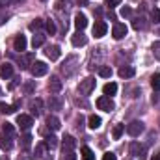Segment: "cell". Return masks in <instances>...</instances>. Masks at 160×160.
I'll return each instance as SVG.
<instances>
[{"label":"cell","instance_id":"ab89813d","mask_svg":"<svg viewBox=\"0 0 160 160\" xmlns=\"http://www.w3.org/2000/svg\"><path fill=\"white\" fill-rule=\"evenodd\" d=\"M130 13H132V9H130L128 6H123V8H121V11H119V15H121V17H128Z\"/></svg>","mask_w":160,"mask_h":160},{"label":"cell","instance_id":"3957f363","mask_svg":"<svg viewBox=\"0 0 160 160\" xmlns=\"http://www.w3.org/2000/svg\"><path fill=\"white\" fill-rule=\"evenodd\" d=\"M93 89H95V78L93 77H88V78H84L78 84V91L82 95H89Z\"/></svg>","mask_w":160,"mask_h":160},{"label":"cell","instance_id":"7a4b0ae2","mask_svg":"<svg viewBox=\"0 0 160 160\" xmlns=\"http://www.w3.org/2000/svg\"><path fill=\"white\" fill-rule=\"evenodd\" d=\"M97 108L102 110V112H112V110L116 108V104H114V101H112L108 95H102V97L97 99Z\"/></svg>","mask_w":160,"mask_h":160},{"label":"cell","instance_id":"4316f807","mask_svg":"<svg viewBox=\"0 0 160 160\" xmlns=\"http://www.w3.org/2000/svg\"><path fill=\"white\" fill-rule=\"evenodd\" d=\"M41 45H45V36H43V34H36V36L32 38V47H34V48H39Z\"/></svg>","mask_w":160,"mask_h":160},{"label":"cell","instance_id":"9c48e42d","mask_svg":"<svg viewBox=\"0 0 160 160\" xmlns=\"http://www.w3.org/2000/svg\"><path fill=\"white\" fill-rule=\"evenodd\" d=\"M62 88H63V84H62V80L58 78V77H50V82H48V91L54 95V93H60L62 91Z\"/></svg>","mask_w":160,"mask_h":160},{"label":"cell","instance_id":"f6af8a7d","mask_svg":"<svg viewBox=\"0 0 160 160\" xmlns=\"http://www.w3.org/2000/svg\"><path fill=\"white\" fill-rule=\"evenodd\" d=\"M151 160H160V153H157V155H153V158Z\"/></svg>","mask_w":160,"mask_h":160},{"label":"cell","instance_id":"ba28073f","mask_svg":"<svg viewBox=\"0 0 160 160\" xmlns=\"http://www.w3.org/2000/svg\"><path fill=\"white\" fill-rule=\"evenodd\" d=\"M106 32H108V24L104 21H97L93 24V36L95 38H102V36H106Z\"/></svg>","mask_w":160,"mask_h":160},{"label":"cell","instance_id":"60d3db41","mask_svg":"<svg viewBox=\"0 0 160 160\" xmlns=\"http://www.w3.org/2000/svg\"><path fill=\"white\" fill-rule=\"evenodd\" d=\"M63 160H78V158H77V155L73 151H65L63 153Z\"/></svg>","mask_w":160,"mask_h":160},{"label":"cell","instance_id":"7dc6e473","mask_svg":"<svg viewBox=\"0 0 160 160\" xmlns=\"http://www.w3.org/2000/svg\"><path fill=\"white\" fill-rule=\"evenodd\" d=\"M6 2H9V0H0V6H6Z\"/></svg>","mask_w":160,"mask_h":160},{"label":"cell","instance_id":"52a82bcc","mask_svg":"<svg viewBox=\"0 0 160 160\" xmlns=\"http://www.w3.org/2000/svg\"><path fill=\"white\" fill-rule=\"evenodd\" d=\"M127 32H128V28H127L123 22H116L114 28H112V36H114V39H123V38L127 36Z\"/></svg>","mask_w":160,"mask_h":160},{"label":"cell","instance_id":"f546056e","mask_svg":"<svg viewBox=\"0 0 160 160\" xmlns=\"http://www.w3.org/2000/svg\"><path fill=\"white\" fill-rule=\"evenodd\" d=\"M143 21H145L143 17L134 19V21H132V28H134V30H142V28H145V22H143Z\"/></svg>","mask_w":160,"mask_h":160},{"label":"cell","instance_id":"7402d4cb","mask_svg":"<svg viewBox=\"0 0 160 160\" xmlns=\"http://www.w3.org/2000/svg\"><path fill=\"white\" fill-rule=\"evenodd\" d=\"M45 145H47V149H54V147L58 145V138H56L54 134H48V136L45 138Z\"/></svg>","mask_w":160,"mask_h":160},{"label":"cell","instance_id":"277c9868","mask_svg":"<svg viewBox=\"0 0 160 160\" xmlns=\"http://www.w3.org/2000/svg\"><path fill=\"white\" fill-rule=\"evenodd\" d=\"M143 128H145V127H143V123H142V121H132V123H128V125H127V132H128L132 138L140 136V134L143 132Z\"/></svg>","mask_w":160,"mask_h":160},{"label":"cell","instance_id":"5bb4252c","mask_svg":"<svg viewBox=\"0 0 160 160\" xmlns=\"http://www.w3.org/2000/svg\"><path fill=\"white\" fill-rule=\"evenodd\" d=\"M118 75H119L121 78H132V77L136 75V71H134V67H130V65H123L119 71H118Z\"/></svg>","mask_w":160,"mask_h":160},{"label":"cell","instance_id":"2e32d148","mask_svg":"<svg viewBox=\"0 0 160 160\" xmlns=\"http://www.w3.org/2000/svg\"><path fill=\"white\" fill-rule=\"evenodd\" d=\"M13 75V65L11 63H2L0 65V77L2 78H9Z\"/></svg>","mask_w":160,"mask_h":160},{"label":"cell","instance_id":"603a6c76","mask_svg":"<svg viewBox=\"0 0 160 160\" xmlns=\"http://www.w3.org/2000/svg\"><path fill=\"white\" fill-rule=\"evenodd\" d=\"M128 151H130V155L140 157V155H142V151H143V147H142L138 142H132V143H130V147H128Z\"/></svg>","mask_w":160,"mask_h":160},{"label":"cell","instance_id":"1f68e13d","mask_svg":"<svg viewBox=\"0 0 160 160\" xmlns=\"http://www.w3.org/2000/svg\"><path fill=\"white\" fill-rule=\"evenodd\" d=\"M45 28H47V34H50V36L56 34V24H54V21H47V22H45Z\"/></svg>","mask_w":160,"mask_h":160},{"label":"cell","instance_id":"8fae6325","mask_svg":"<svg viewBox=\"0 0 160 160\" xmlns=\"http://www.w3.org/2000/svg\"><path fill=\"white\" fill-rule=\"evenodd\" d=\"M71 43H73L75 47H84V45L88 43V36H84V34L78 30L77 34H73V36H71Z\"/></svg>","mask_w":160,"mask_h":160},{"label":"cell","instance_id":"44dd1931","mask_svg":"<svg viewBox=\"0 0 160 160\" xmlns=\"http://www.w3.org/2000/svg\"><path fill=\"white\" fill-rule=\"evenodd\" d=\"M104 95H108V97H112V95H116L118 93V84H114V82H110V84H106L104 86Z\"/></svg>","mask_w":160,"mask_h":160},{"label":"cell","instance_id":"7c38bea8","mask_svg":"<svg viewBox=\"0 0 160 160\" xmlns=\"http://www.w3.org/2000/svg\"><path fill=\"white\" fill-rule=\"evenodd\" d=\"M26 45H28V41L24 36H17L15 39H13V48L17 50V52H22V50H26Z\"/></svg>","mask_w":160,"mask_h":160},{"label":"cell","instance_id":"f1b7e54d","mask_svg":"<svg viewBox=\"0 0 160 160\" xmlns=\"http://www.w3.org/2000/svg\"><path fill=\"white\" fill-rule=\"evenodd\" d=\"M123 130H125V125H116L114 130H112V138L114 140H119L121 136H123Z\"/></svg>","mask_w":160,"mask_h":160},{"label":"cell","instance_id":"b9f144b4","mask_svg":"<svg viewBox=\"0 0 160 160\" xmlns=\"http://www.w3.org/2000/svg\"><path fill=\"white\" fill-rule=\"evenodd\" d=\"M121 4V0H106V6L112 9V8H116V6H119Z\"/></svg>","mask_w":160,"mask_h":160},{"label":"cell","instance_id":"30bf717a","mask_svg":"<svg viewBox=\"0 0 160 160\" xmlns=\"http://www.w3.org/2000/svg\"><path fill=\"white\" fill-rule=\"evenodd\" d=\"M45 54H47V58H50V60L54 62V60H58V58H60L62 50H60V47H58V45H48V47H47V50H45Z\"/></svg>","mask_w":160,"mask_h":160},{"label":"cell","instance_id":"e0dca14e","mask_svg":"<svg viewBox=\"0 0 160 160\" xmlns=\"http://www.w3.org/2000/svg\"><path fill=\"white\" fill-rule=\"evenodd\" d=\"M0 147H2L4 151H9V149L13 147V142H11V138H9L8 134H0Z\"/></svg>","mask_w":160,"mask_h":160},{"label":"cell","instance_id":"c3c4849f","mask_svg":"<svg viewBox=\"0 0 160 160\" xmlns=\"http://www.w3.org/2000/svg\"><path fill=\"white\" fill-rule=\"evenodd\" d=\"M0 160H9V158H8V155H4V157H2Z\"/></svg>","mask_w":160,"mask_h":160},{"label":"cell","instance_id":"74e56055","mask_svg":"<svg viewBox=\"0 0 160 160\" xmlns=\"http://www.w3.org/2000/svg\"><path fill=\"white\" fill-rule=\"evenodd\" d=\"M151 50H153V54H155V58L160 60V41H155L153 43V47H151Z\"/></svg>","mask_w":160,"mask_h":160},{"label":"cell","instance_id":"cb8c5ba5","mask_svg":"<svg viewBox=\"0 0 160 160\" xmlns=\"http://www.w3.org/2000/svg\"><path fill=\"white\" fill-rule=\"evenodd\" d=\"M17 108H19V102L13 104V106H9V104H6V102H0V112H2V114H13Z\"/></svg>","mask_w":160,"mask_h":160},{"label":"cell","instance_id":"4fadbf2b","mask_svg":"<svg viewBox=\"0 0 160 160\" xmlns=\"http://www.w3.org/2000/svg\"><path fill=\"white\" fill-rule=\"evenodd\" d=\"M75 26L78 28L80 32L88 26V17H86L84 13H77V15H75Z\"/></svg>","mask_w":160,"mask_h":160},{"label":"cell","instance_id":"d590c367","mask_svg":"<svg viewBox=\"0 0 160 160\" xmlns=\"http://www.w3.org/2000/svg\"><path fill=\"white\" fill-rule=\"evenodd\" d=\"M22 89H24V93H32V91L36 89V82H34V80H28V82L22 86Z\"/></svg>","mask_w":160,"mask_h":160},{"label":"cell","instance_id":"83f0119b","mask_svg":"<svg viewBox=\"0 0 160 160\" xmlns=\"http://www.w3.org/2000/svg\"><path fill=\"white\" fill-rule=\"evenodd\" d=\"M99 77H102V78H110V77H112V69H110L108 65H101V67H99Z\"/></svg>","mask_w":160,"mask_h":160},{"label":"cell","instance_id":"836d02e7","mask_svg":"<svg viewBox=\"0 0 160 160\" xmlns=\"http://www.w3.org/2000/svg\"><path fill=\"white\" fill-rule=\"evenodd\" d=\"M22 142H21V145H22V149H28L30 145H32V136L30 134H24L22 138H21Z\"/></svg>","mask_w":160,"mask_h":160},{"label":"cell","instance_id":"8992f818","mask_svg":"<svg viewBox=\"0 0 160 160\" xmlns=\"http://www.w3.org/2000/svg\"><path fill=\"white\" fill-rule=\"evenodd\" d=\"M17 125L22 128V130H30L32 128V125H34V119H32V116H26V114H19L17 116Z\"/></svg>","mask_w":160,"mask_h":160},{"label":"cell","instance_id":"f35d334b","mask_svg":"<svg viewBox=\"0 0 160 160\" xmlns=\"http://www.w3.org/2000/svg\"><path fill=\"white\" fill-rule=\"evenodd\" d=\"M151 19H153L157 24H160V9H158V8H155V9L151 11Z\"/></svg>","mask_w":160,"mask_h":160},{"label":"cell","instance_id":"d6a6232c","mask_svg":"<svg viewBox=\"0 0 160 160\" xmlns=\"http://www.w3.org/2000/svg\"><path fill=\"white\" fill-rule=\"evenodd\" d=\"M2 132H4V134H8V136H11V134L15 132V128H13V125H11V123H8V121H6V123L2 125Z\"/></svg>","mask_w":160,"mask_h":160},{"label":"cell","instance_id":"9a60e30c","mask_svg":"<svg viewBox=\"0 0 160 160\" xmlns=\"http://www.w3.org/2000/svg\"><path fill=\"white\" fill-rule=\"evenodd\" d=\"M62 145H63V153H65V151H73V149H75V145H77V140H75L73 136H65Z\"/></svg>","mask_w":160,"mask_h":160},{"label":"cell","instance_id":"d6986e66","mask_svg":"<svg viewBox=\"0 0 160 160\" xmlns=\"http://www.w3.org/2000/svg\"><path fill=\"white\" fill-rule=\"evenodd\" d=\"M48 108H50V110H62V99L56 97V95H50V99H48Z\"/></svg>","mask_w":160,"mask_h":160},{"label":"cell","instance_id":"7bdbcfd3","mask_svg":"<svg viewBox=\"0 0 160 160\" xmlns=\"http://www.w3.org/2000/svg\"><path fill=\"white\" fill-rule=\"evenodd\" d=\"M102 160H118V157H116L114 153H104V155H102Z\"/></svg>","mask_w":160,"mask_h":160},{"label":"cell","instance_id":"e575fe53","mask_svg":"<svg viewBox=\"0 0 160 160\" xmlns=\"http://www.w3.org/2000/svg\"><path fill=\"white\" fill-rule=\"evenodd\" d=\"M43 24H45V21H43V19H36V21H32V22H30V26H28V28H30V30H39Z\"/></svg>","mask_w":160,"mask_h":160},{"label":"cell","instance_id":"ee69618b","mask_svg":"<svg viewBox=\"0 0 160 160\" xmlns=\"http://www.w3.org/2000/svg\"><path fill=\"white\" fill-rule=\"evenodd\" d=\"M24 60H26V63H30V62L34 60V54H26V58H24Z\"/></svg>","mask_w":160,"mask_h":160},{"label":"cell","instance_id":"5b68a950","mask_svg":"<svg viewBox=\"0 0 160 160\" xmlns=\"http://www.w3.org/2000/svg\"><path fill=\"white\" fill-rule=\"evenodd\" d=\"M30 71H32L34 77H45V75L48 73V65H47L45 62H34Z\"/></svg>","mask_w":160,"mask_h":160},{"label":"cell","instance_id":"bcb514c9","mask_svg":"<svg viewBox=\"0 0 160 160\" xmlns=\"http://www.w3.org/2000/svg\"><path fill=\"white\" fill-rule=\"evenodd\" d=\"M78 4H82V6H86V4H88V0H78Z\"/></svg>","mask_w":160,"mask_h":160},{"label":"cell","instance_id":"484cf974","mask_svg":"<svg viewBox=\"0 0 160 160\" xmlns=\"http://www.w3.org/2000/svg\"><path fill=\"white\" fill-rule=\"evenodd\" d=\"M88 127L93 128V130L99 128V127H101V118H99V116H89V119H88Z\"/></svg>","mask_w":160,"mask_h":160},{"label":"cell","instance_id":"8d00e7d4","mask_svg":"<svg viewBox=\"0 0 160 160\" xmlns=\"http://www.w3.org/2000/svg\"><path fill=\"white\" fill-rule=\"evenodd\" d=\"M151 86H153V89H160V73L153 75V78H151Z\"/></svg>","mask_w":160,"mask_h":160},{"label":"cell","instance_id":"d4e9b609","mask_svg":"<svg viewBox=\"0 0 160 160\" xmlns=\"http://www.w3.org/2000/svg\"><path fill=\"white\" fill-rule=\"evenodd\" d=\"M80 153H82V160H95V153L89 147H86V145L80 149Z\"/></svg>","mask_w":160,"mask_h":160},{"label":"cell","instance_id":"681fc988","mask_svg":"<svg viewBox=\"0 0 160 160\" xmlns=\"http://www.w3.org/2000/svg\"><path fill=\"white\" fill-rule=\"evenodd\" d=\"M47 160H48V158H47Z\"/></svg>","mask_w":160,"mask_h":160},{"label":"cell","instance_id":"ffe728a7","mask_svg":"<svg viewBox=\"0 0 160 160\" xmlns=\"http://www.w3.org/2000/svg\"><path fill=\"white\" fill-rule=\"evenodd\" d=\"M47 127L52 128V130H58V128L62 127V123H60V119H58L56 116H48V118H47Z\"/></svg>","mask_w":160,"mask_h":160},{"label":"cell","instance_id":"ac0fdd59","mask_svg":"<svg viewBox=\"0 0 160 160\" xmlns=\"http://www.w3.org/2000/svg\"><path fill=\"white\" fill-rule=\"evenodd\" d=\"M41 108H43V101H41V99H36V101L30 102V110H32V114H34L36 118L41 116Z\"/></svg>","mask_w":160,"mask_h":160},{"label":"cell","instance_id":"4dcf8cb0","mask_svg":"<svg viewBox=\"0 0 160 160\" xmlns=\"http://www.w3.org/2000/svg\"><path fill=\"white\" fill-rule=\"evenodd\" d=\"M45 149H47L45 142H43V143H38V145H36V153H34V158H41V157H43V153H45Z\"/></svg>","mask_w":160,"mask_h":160},{"label":"cell","instance_id":"6da1fadb","mask_svg":"<svg viewBox=\"0 0 160 160\" xmlns=\"http://www.w3.org/2000/svg\"><path fill=\"white\" fill-rule=\"evenodd\" d=\"M78 56H69V58H65V62H63V65H62V73L65 75V77H71L75 71H77V67H78Z\"/></svg>","mask_w":160,"mask_h":160}]
</instances>
